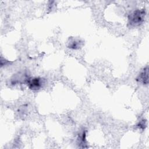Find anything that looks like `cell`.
Returning a JSON list of instances; mask_svg holds the SVG:
<instances>
[{
  "instance_id": "1",
  "label": "cell",
  "mask_w": 149,
  "mask_h": 149,
  "mask_svg": "<svg viewBox=\"0 0 149 149\" xmlns=\"http://www.w3.org/2000/svg\"><path fill=\"white\" fill-rule=\"evenodd\" d=\"M146 13L144 10H137L130 15L129 20L131 25L137 26L142 23Z\"/></svg>"
},
{
  "instance_id": "2",
  "label": "cell",
  "mask_w": 149,
  "mask_h": 149,
  "mask_svg": "<svg viewBox=\"0 0 149 149\" xmlns=\"http://www.w3.org/2000/svg\"><path fill=\"white\" fill-rule=\"evenodd\" d=\"M28 86L31 90H38L42 86V81L40 78H33L28 80Z\"/></svg>"
},
{
  "instance_id": "3",
  "label": "cell",
  "mask_w": 149,
  "mask_h": 149,
  "mask_svg": "<svg viewBox=\"0 0 149 149\" xmlns=\"http://www.w3.org/2000/svg\"><path fill=\"white\" fill-rule=\"evenodd\" d=\"M140 82L144 84H147L148 83V68L146 67L140 73L138 78L137 79Z\"/></svg>"
}]
</instances>
